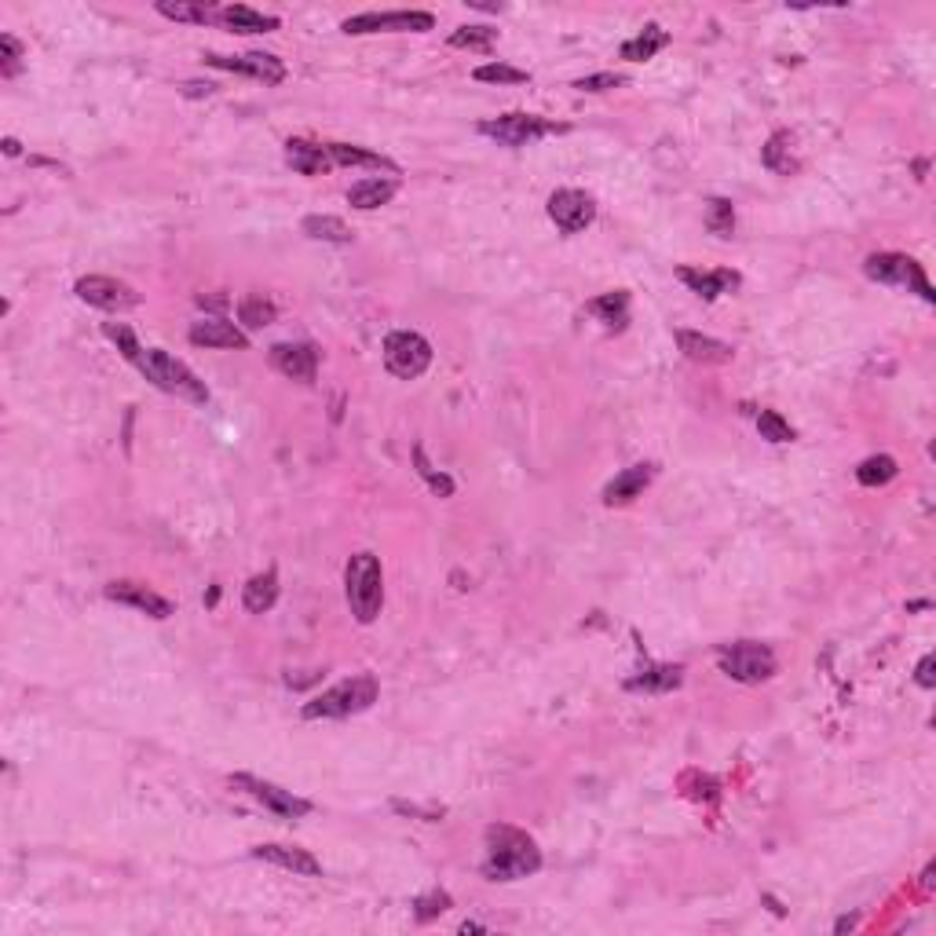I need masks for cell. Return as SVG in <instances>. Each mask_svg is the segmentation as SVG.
Masks as SVG:
<instances>
[{
    "label": "cell",
    "mask_w": 936,
    "mask_h": 936,
    "mask_svg": "<svg viewBox=\"0 0 936 936\" xmlns=\"http://www.w3.org/2000/svg\"><path fill=\"white\" fill-rule=\"evenodd\" d=\"M304 234L308 238H315V242H351V227L344 224L341 216H322V213H315V216H304Z\"/></svg>",
    "instance_id": "31"
},
{
    "label": "cell",
    "mask_w": 936,
    "mask_h": 936,
    "mask_svg": "<svg viewBox=\"0 0 936 936\" xmlns=\"http://www.w3.org/2000/svg\"><path fill=\"white\" fill-rule=\"evenodd\" d=\"M191 344H198V348H249V337H245L234 322L227 319H205V322H194L191 326Z\"/></svg>",
    "instance_id": "19"
},
{
    "label": "cell",
    "mask_w": 936,
    "mask_h": 936,
    "mask_svg": "<svg viewBox=\"0 0 936 936\" xmlns=\"http://www.w3.org/2000/svg\"><path fill=\"white\" fill-rule=\"evenodd\" d=\"M677 348L684 351V359L702 362V366H717V362H728L735 355L732 344L717 341V337H702L695 330H677Z\"/></svg>",
    "instance_id": "20"
},
{
    "label": "cell",
    "mask_w": 936,
    "mask_h": 936,
    "mask_svg": "<svg viewBox=\"0 0 936 936\" xmlns=\"http://www.w3.org/2000/svg\"><path fill=\"white\" fill-rule=\"evenodd\" d=\"M706 227H710L717 238H732L735 231V209L728 198H713L710 209H706Z\"/></svg>",
    "instance_id": "36"
},
{
    "label": "cell",
    "mask_w": 936,
    "mask_h": 936,
    "mask_svg": "<svg viewBox=\"0 0 936 936\" xmlns=\"http://www.w3.org/2000/svg\"><path fill=\"white\" fill-rule=\"evenodd\" d=\"M205 63L216 70H231V74H249L264 85H282L286 81V63L278 55L267 52H245V55H205Z\"/></svg>",
    "instance_id": "13"
},
{
    "label": "cell",
    "mask_w": 936,
    "mask_h": 936,
    "mask_svg": "<svg viewBox=\"0 0 936 936\" xmlns=\"http://www.w3.org/2000/svg\"><path fill=\"white\" fill-rule=\"evenodd\" d=\"M278 600V575L275 571H264V575H253L249 582H245L242 589V604L249 615H264V611H271Z\"/></svg>",
    "instance_id": "24"
},
{
    "label": "cell",
    "mask_w": 936,
    "mask_h": 936,
    "mask_svg": "<svg viewBox=\"0 0 936 936\" xmlns=\"http://www.w3.org/2000/svg\"><path fill=\"white\" fill-rule=\"evenodd\" d=\"M538 867H542V849L534 845L527 830L509 827V823L487 827V860H483L487 882H520Z\"/></svg>",
    "instance_id": "1"
},
{
    "label": "cell",
    "mask_w": 936,
    "mask_h": 936,
    "mask_svg": "<svg viewBox=\"0 0 936 936\" xmlns=\"http://www.w3.org/2000/svg\"><path fill=\"white\" fill-rule=\"evenodd\" d=\"M852 926H856V918H841V922H838L834 929H838V933H845V929H852Z\"/></svg>",
    "instance_id": "43"
},
{
    "label": "cell",
    "mask_w": 936,
    "mask_h": 936,
    "mask_svg": "<svg viewBox=\"0 0 936 936\" xmlns=\"http://www.w3.org/2000/svg\"><path fill=\"white\" fill-rule=\"evenodd\" d=\"M626 85V77L622 74H611V70H604V74H589V77H578L575 88L578 92H611V88Z\"/></svg>",
    "instance_id": "41"
},
{
    "label": "cell",
    "mask_w": 936,
    "mask_h": 936,
    "mask_svg": "<svg viewBox=\"0 0 936 936\" xmlns=\"http://www.w3.org/2000/svg\"><path fill=\"white\" fill-rule=\"evenodd\" d=\"M450 907V896L447 893H425V896H417L414 900V918L417 922H432V918H439L443 911Z\"/></svg>",
    "instance_id": "39"
},
{
    "label": "cell",
    "mask_w": 936,
    "mask_h": 936,
    "mask_svg": "<svg viewBox=\"0 0 936 936\" xmlns=\"http://www.w3.org/2000/svg\"><path fill=\"white\" fill-rule=\"evenodd\" d=\"M377 695H381L377 677L359 673V677H348V681L333 684V688H326L322 695H315V699L304 706V717H308V721H341V717H351V713L370 710L373 702H377Z\"/></svg>",
    "instance_id": "2"
},
{
    "label": "cell",
    "mask_w": 936,
    "mask_h": 936,
    "mask_svg": "<svg viewBox=\"0 0 936 936\" xmlns=\"http://www.w3.org/2000/svg\"><path fill=\"white\" fill-rule=\"evenodd\" d=\"M136 370L147 377L154 388H161V392L169 395H180V399H187V403H198L205 406L209 403V388H205L198 377H194L187 366H183L180 359H172L169 351L161 348H143V355L136 359Z\"/></svg>",
    "instance_id": "3"
},
{
    "label": "cell",
    "mask_w": 936,
    "mask_h": 936,
    "mask_svg": "<svg viewBox=\"0 0 936 936\" xmlns=\"http://www.w3.org/2000/svg\"><path fill=\"white\" fill-rule=\"evenodd\" d=\"M651 479H655V465H633L626 468V472H618L611 483L604 487V505L607 509H615V505H629L633 498H640L644 494V487H648Z\"/></svg>",
    "instance_id": "16"
},
{
    "label": "cell",
    "mask_w": 936,
    "mask_h": 936,
    "mask_svg": "<svg viewBox=\"0 0 936 936\" xmlns=\"http://www.w3.org/2000/svg\"><path fill=\"white\" fill-rule=\"evenodd\" d=\"M103 593H107V600L136 607V611H143V615H150V618H169L172 615L169 600L158 596L154 589H147V585H139V582H110Z\"/></svg>",
    "instance_id": "15"
},
{
    "label": "cell",
    "mask_w": 936,
    "mask_h": 936,
    "mask_svg": "<svg viewBox=\"0 0 936 936\" xmlns=\"http://www.w3.org/2000/svg\"><path fill=\"white\" fill-rule=\"evenodd\" d=\"M933 666H936V659H933V655H926V659L918 662V673H915V681L922 684V688H933V684H936V673H933Z\"/></svg>",
    "instance_id": "42"
},
{
    "label": "cell",
    "mask_w": 936,
    "mask_h": 936,
    "mask_svg": "<svg viewBox=\"0 0 936 936\" xmlns=\"http://www.w3.org/2000/svg\"><path fill=\"white\" fill-rule=\"evenodd\" d=\"M4 154H19V143H15V139H4Z\"/></svg>",
    "instance_id": "45"
},
{
    "label": "cell",
    "mask_w": 936,
    "mask_h": 936,
    "mask_svg": "<svg viewBox=\"0 0 936 936\" xmlns=\"http://www.w3.org/2000/svg\"><path fill=\"white\" fill-rule=\"evenodd\" d=\"M893 476H896V461L889 458V454H874V458H867L856 468V479H860L863 487H882V483H889Z\"/></svg>",
    "instance_id": "33"
},
{
    "label": "cell",
    "mask_w": 936,
    "mask_h": 936,
    "mask_svg": "<svg viewBox=\"0 0 936 936\" xmlns=\"http://www.w3.org/2000/svg\"><path fill=\"white\" fill-rule=\"evenodd\" d=\"M494 41H498V30L490 26H461L450 33V48H468V52H487Z\"/></svg>",
    "instance_id": "34"
},
{
    "label": "cell",
    "mask_w": 936,
    "mask_h": 936,
    "mask_svg": "<svg viewBox=\"0 0 936 936\" xmlns=\"http://www.w3.org/2000/svg\"><path fill=\"white\" fill-rule=\"evenodd\" d=\"M757 428H761V439H768V443H794V428L776 410H761L757 414Z\"/></svg>",
    "instance_id": "37"
},
{
    "label": "cell",
    "mask_w": 936,
    "mask_h": 936,
    "mask_svg": "<svg viewBox=\"0 0 936 936\" xmlns=\"http://www.w3.org/2000/svg\"><path fill=\"white\" fill-rule=\"evenodd\" d=\"M271 366L286 373L289 381L311 384L319 373V348L315 344H275L271 348Z\"/></svg>",
    "instance_id": "14"
},
{
    "label": "cell",
    "mask_w": 936,
    "mask_h": 936,
    "mask_svg": "<svg viewBox=\"0 0 936 936\" xmlns=\"http://www.w3.org/2000/svg\"><path fill=\"white\" fill-rule=\"evenodd\" d=\"M231 787L245 790L249 798H256L264 809H271L275 816L282 819H300L311 812V801L297 798L293 790H282L275 787V783H267V779H256V776H245V772H238V776H231Z\"/></svg>",
    "instance_id": "10"
},
{
    "label": "cell",
    "mask_w": 936,
    "mask_h": 936,
    "mask_svg": "<svg viewBox=\"0 0 936 936\" xmlns=\"http://www.w3.org/2000/svg\"><path fill=\"white\" fill-rule=\"evenodd\" d=\"M74 293H77V300H85V304H92V308H99V311H132V308H139V293H136V289L125 286V282H117V278H107V275L77 278Z\"/></svg>",
    "instance_id": "11"
},
{
    "label": "cell",
    "mask_w": 936,
    "mask_h": 936,
    "mask_svg": "<svg viewBox=\"0 0 936 936\" xmlns=\"http://www.w3.org/2000/svg\"><path fill=\"white\" fill-rule=\"evenodd\" d=\"M761 161H765L772 172H779V176L798 172V158H794V136H790V132H772V136H768V143H765V150H761Z\"/></svg>",
    "instance_id": "28"
},
{
    "label": "cell",
    "mask_w": 936,
    "mask_h": 936,
    "mask_svg": "<svg viewBox=\"0 0 936 936\" xmlns=\"http://www.w3.org/2000/svg\"><path fill=\"white\" fill-rule=\"evenodd\" d=\"M395 191H399V183H395V180H362V183H355V187L348 191V205H351V209L370 213V209H381V205L392 202Z\"/></svg>",
    "instance_id": "25"
},
{
    "label": "cell",
    "mask_w": 936,
    "mask_h": 936,
    "mask_svg": "<svg viewBox=\"0 0 936 936\" xmlns=\"http://www.w3.org/2000/svg\"><path fill=\"white\" fill-rule=\"evenodd\" d=\"M414 461H417V472H421V476L428 479V487L436 490L439 498H450V494H454V479L443 476V472H436V468L428 465V461H425V450H421V447L414 450Z\"/></svg>",
    "instance_id": "38"
},
{
    "label": "cell",
    "mask_w": 936,
    "mask_h": 936,
    "mask_svg": "<svg viewBox=\"0 0 936 936\" xmlns=\"http://www.w3.org/2000/svg\"><path fill=\"white\" fill-rule=\"evenodd\" d=\"M461 933H483V926H479V922H465V926H461Z\"/></svg>",
    "instance_id": "44"
},
{
    "label": "cell",
    "mask_w": 936,
    "mask_h": 936,
    "mask_svg": "<svg viewBox=\"0 0 936 936\" xmlns=\"http://www.w3.org/2000/svg\"><path fill=\"white\" fill-rule=\"evenodd\" d=\"M22 70V44L11 37V33H4L0 37V74L4 77H15Z\"/></svg>",
    "instance_id": "40"
},
{
    "label": "cell",
    "mask_w": 936,
    "mask_h": 936,
    "mask_svg": "<svg viewBox=\"0 0 936 936\" xmlns=\"http://www.w3.org/2000/svg\"><path fill=\"white\" fill-rule=\"evenodd\" d=\"M286 165L300 176H322L333 169V158L326 143H308V139H289L286 143Z\"/></svg>",
    "instance_id": "18"
},
{
    "label": "cell",
    "mask_w": 936,
    "mask_h": 936,
    "mask_svg": "<svg viewBox=\"0 0 936 936\" xmlns=\"http://www.w3.org/2000/svg\"><path fill=\"white\" fill-rule=\"evenodd\" d=\"M677 278H681L692 293H699L702 300H717L721 293H732V289L739 286V275L728 271V267H721V271H695V267H681Z\"/></svg>",
    "instance_id": "21"
},
{
    "label": "cell",
    "mask_w": 936,
    "mask_h": 936,
    "mask_svg": "<svg viewBox=\"0 0 936 936\" xmlns=\"http://www.w3.org/2000/svg\"><path fill=\"white\" fill-rule=\"evenodd\" d=\"M545 213H549V220H553L564 234H578L596 220V202L585 191H571V187H564V191H556L553 198H549Z\"/></svg>",
    "instance_id": "12"
},
{
    "label": "cell",
    "mask_w": 936,
    "mask_h": 936,
    "mask_svg": "<svg viewBox=\"0 0 936 936\" xmlns=\"http://www.w3.org/2000/svg\"><path fill=\"white\" fill-rule=\"evenodd\" d=\"M476 81H483V85H523V81H531V74L527 70H516V66H505V63H487V66H476Z\"/></svg>",
    "instance_id": "35"
},
{
    "label": "cell",
    "mask_w": 936,
    "mask_h": 936,
    "mask_svg": "<svg viewBox=\"0 0 936 936\" xmlns=\"http://www.w3.org/2000/svg\"><path fill=\"white\" fill-rule=\"evenodd\" d=\"M479 132L490 139H498L501 147H527L534 139L567 132V125L564 121L538 117V114H501V117H490V121H479Z\"/></svg>",
    "instance_id": "6"
},
{
    "label": "cell",
    "mask_w": 936,
    "mask_h": 936,
    "mask_svg": "<svg viewBox=\"0 0 936 936\" xmlns=\"http://www.w3.org/2000/svg\"><path fill=\"white\" fill-rule=\"evenodd\" d=\"M344 589H348V607L351 615L359 618L362 626H370L373 618L381 615L384 607V575L381 560L373 553H355L344 571Z\"/></svg>",
    "instance_id": "4"
},
{
    "label": "cell",
    "mask_w": 936,
    "mask_h": 936,
    "mask_svg": "<svg viewBox=\"0 0 936 936\" xmlns=\"http://www.w3.org/2000/svg\"><path fill=\"white\" fill-rule=\"evenodd\" d=\"M278 319V308L271 304L267 297H242V304H238V322H245L249 330H264V326H271V322Z\"/></svg>",
    "instance_id": "32"
},
{
    "label": "cell",
    "mask_w": 936,
    "mask_h": 936,
    "mask_svg": "<svg viewBox=\"0 0 936 936\" xmlns=\"http://www.w3.org/2000/svg\"><path fill=\"white\" fill-rule=\"evenodd\" d=\"M158 15H165V19H172V22H198V26H205V22L220 19V8L202 4V0H176V4H172V0H161Z\"/></svg>",
    "instance_id": "29"
},
{
    "label": "cell",
    "mask_w": 936,
    "mask_h": 936,
    "mask_svg": "<svg viewBox=\"0 0 936 936\" xmlns=\"http://www.w3.org/2000/svg\"><path fill=\"white\" fill-rule=\"evenodd\" d=\"M326 150H330L333 165H366V169L399 172V169H395V161H388L384 154H373V150L351 147V143H326Z\"/></svg>",
    "instance_id": "30"
},
{
    "label": "cell",
    "mask_w": 936,
    "mask_h": 936,
    "mask_svg": "<svg viewBox=\"0 0 936 936\" xmlns=\"http://www.w3.org/2000/svg\"><path fill=\"white\" fill-rule=\"evenodd\" d=\"M384 366L399 381H414L432 366V344L414 330H395L384 337Z\"/></svg>",
    "instance_id": "7"
},
{
    "label": "cell",
    "mask_w": 936,
    "mask_h": 936,
    "mask_svg": "<svg viewBox=\"0 0 936 936\" xmlns=\"http://www.w3.org/2000/svg\"><path fill=\"white\" fill-rule=\"evenodd\" d=\"M436 19L428 11H366L341 22L344 33H428Z\"/></svg>",
    "instance_id": "9"
},
{
    "label": "cell",
    "mask_w": 936,
    "mask_h": 936,
    "mask_svg": "<svg viewBox=\"0 0 936 936\" xmlns=\"http://www.w3.org/2000/svg\"><path fill=\"white\" fill-rule=\"evenodd\" d=\"M220 26H227V30L234 33H271L278 30V19L275 15H264V11L256 8H245V4H231V8H220Z\"/></svg>",
    "instance_id": "22"
},
{
    "label": "cell",
    "mask_w": 936,
    "mask_h": 936,
    "mask_svg": "<svg viewBox=\"0 0 936 936\" xmlns=\"http://www.w3.org/2000/svg\"><path fill=\"white\" fill-rule=\"evenodd\" d=\"M585 311L589 315H596V319L604 322L607 330H626L629 322V293H622V289H615V293H604V297H596L585 304Z\"/></svg>",
    "instance_id": "26"
},
{
    "label": "cell",
    "mask_w": 936,
    "mask_h": 936,
    "mask_svg": "<svg viewBox=\"0 0 936 936\" xmlns=\"http://www.w3.org/2000/svg\"><path fill=\"white\" fill-rule=\"evenodd\" d=\"M666 44H670V33L662 30V26H644L637 37H629V41L622 44V59H629V63H648L651 55H659Z\"/></svg>",
    "instance_id": "27"
},
{
    "label": "cell",
    "mask_w": 936,
    "mask_h": 936,
    "mask_svg": "<svg viewBox=\"0 0 936 936\" xmlns=\"http://www.w3.org/2000/svg\"><path fill=\"white\" fill-rule=\"evenodd\" d=\"M253 856L275 863V867H286L293 874H304V878H319L322 874V863L308 849H297V845H256Z\"/></svg>",
    "instance_id": "17"
},
{
    "label": "cell",
    "mask_w": 936,
    "mask_h": 936,
    "mask_svg": "<svg viewBox=\"0 0 936 936\" xmlns=\"http://www.w3.org/2000/svg\"><path fill=\"white\" fill-rule=\"evenodd\" d=\"M684 681V666H644L626 681V692H673Z\"/></svg>",
    "instance_id": "23"
},
{
    "label": "cell",
    "mask_w": 936,
    "mask_h": 936,
    "mask_svg": "<svg viewBox=\"0 0 936 936\" xmlns=\"http://www.w3.org/2000/svg\"><path fill=\"white\" fill-rule=\"evenodd\" d=\"M863 271H867V278H874V282H885V286L915 289L918 297L929 300V304L936 300V293H933V286H929V278H926V271H922V264H918V260H911V256H904V253H874V256H867Z\"/></svg>",
    "instance_id": "8"
},
{
    "label": "cell",
    "mask_w": 936,
    "mask_h": 936,
    "mask_svg": "<svg viewBox=\"0 0 936 936\" xmlns=\"http://www.w3.org/2000/svg\"><path fill=\"white\" fill-rule=\"evenodd\" d=\"M717 662L721 670L739 684H761L776 673V651L757 640H735V644H721L717 648Z\"/></svg>",
    "instance_id": "5"
}]
</instances>
